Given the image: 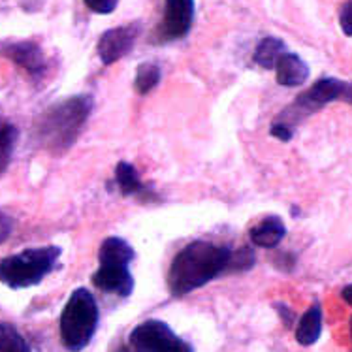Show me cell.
<instances>
[{"label": "cell", "mask_w": 352, "mask_h": 352, "mask_svg": "<svg viewBox=\"0 0 352 352\" xmlns=\"http://www.w3.org/2000/svg\"><path fill=\"white\" fill-rule=\"evenodd\" d=\"M232 251L226 245L192 241L173 256L168 270V290L173 298L195 292L219 275L228 272Z\"/></svg>", "instance_id": "cell-1"}, {"label": "cell", "mask_w": 352, "mask_h": 352, "mask_svg": "<svg viewBox=\"0 0 352 352\" xmlns=\"http://www.w3.org/2000/svg\"><path fill=\"white\" fill-rule=\"evenodd\" d=\"M91 94H74L70 98L51 104L34 122L32 136L40 149L51 155H63L72 147L93 111Z\"/></svg>", "instance_id": "cell-2"}, {"label": "cell", "mask_w": 352, "mask_h": 352, "mask_svg": "<svg viewBox=\"0 0 352 352\" xmlns=\"http://www.w3.org/2000/svg\"><path fill=\"white\" fill-rule=\"evenodd\" d=\"M134 260V249L122 237L109 236L102 241L98 249V270L91 280L102 292L129 298L134 292V277L129 264Z\"/></svg>", "instance_id": "cell-3"}, {"label": "cell", "mask_w": 352, "mask_h": 352, "mask_svg": "<svg viewBox=\"0 0 352 352\" xmlns=\"http://www.w3.org/2000/svg\"><path fill=\"white\" fill-rule=\"evenodd\" d=\"M60 254V247L55 245L10 254L0 260V283L14 290L36 287L57 267Z\"/></svg>", "instance_id": "cell-4"}, {"label": "cell", "mask_w": 352, "mask_h": 352, "mask_svg": "<svg viewBox=\"0 0 352 352\" xmlns=\"http://www.w3.org/2000/svg\"><path fill=\"white\" fill-rule=\"evenodd\" d=\"M98 305L87 288H76L60 313V341L68 352H81L98 328Z\"/></svg>", "instance_id": "cell-5"}, {"label": "cell", "mask_w": 352, "mask_h": 352, "mask_svg": "<svg viewBox=\"0 0 352 352\" xmlns=\"http://www.w3.org/2000/svg\"><path fill=\"white\" fill-rule=\"evenodd\" d=\"M129 345L132 352H195L192 345L181 339L162 320H145L130 331Z\"/></svg>", "instance_id": "cell-6"}, {"label": "cell", "mask_w": 352, "mask_h": 352, "mask_svg": "<svg viewBox=\"0 0 352 352\" xmlns=\"http://www.w3.org/2000/svg\"><path fill=\"white\" fill-rule=\"evenodd\" d=\"M345 85V81L336 78L318 79L305 93H302L296 98L294 104L283 113L285 117H279L277 121L285 122V124H288L292 129V124L300 121V117L311 116V113H315V111H318L324 106H328L330 102L339 100L343 96Z\"/></svg>", "instance_id": "cell-7"}, {"label": "cell", "mask_w": 352, "mask_h": 352, "mask_svg": "<svg viewBox=\"0 0 352 352\" xmlns=\"http://www.w3.org/2000/svg\"><path fill=\"white\" fill-rule=\"evenodd\" d=\"M195 23V0H164V17L153 32V43L185 38Z\"/></svg>", "instance_id": "cell-8"}, {"label": "cell", "mask_w": 352, "mask_h": 352, "mask_svg": "<svg viewBox=\"0 0 352 352\" xmlns=\"http://www.w3.org/2000/svg\"><path fill=\"white\" fill-rule=\"evenodd\" d=\"M140 34H142L140 23H126V25H121L116 29L106 30L98 40V45H96L102 65H116L117 60L126 57L130 51L134 50Z\"/></svg>", "instance_id": "cell-9"}, {"label": "cell", "mask_w": 352, "mask_h": 352, "mask_svg": "<svg viewBox=\"0 0 352 352\" xmlns=\"http://www.w3.org/2000/svg\"><path fill=\"white\" fill-rule=\"evenodd\" d=\"M0 57H6L15 66L29 74L32 79H42L47 72V58L42 47L32 40L0 43Z\"/></svg>", "instance_id": "cell-10"}, {"label": "cell", "mask_w": 352, "mask_h": 352, "mask_svg": "<svg viewBox=\"0 0 352 352\" xmlns=\"http://www.w3.org/2000/svg\"><path fill=\"white\" fill-rule=\"evenodd\" d=\"M309 66L296 53H283L275 65V78L280 87H300L309 79Z\"/></svg>", "instance_id": "cell-11"}, {"label": "cell", "mask_w": 352, "mask_h": 352, "mask_svg": "<svg viewBox=\"0 0 352 352\" xmlns=\"http://www.w3.org/2000/svg\"><path fill=\"white\" fill-rule=\"evenodd\" d=\"M113 181H116V187L119 188V192L124 196H140L142 200L151 201L157 200V196L153 192L151 188L145 185L140 173L134 166L126 162V160H121L116 168V175H113Z\"/></svg>", "instance_id": "cell-12"}, {"label": "cell", "mask_w": 352, "mask_h": 352, "mask_svg": "<svg viewBox=\"0 0 352 352\" xmlns=\"http://www.w3.org/2000/svg\"><path fill=\"white\" fill-rule=\"evenodd\" d=\"M285 236H287V226H285L280 217L275 215L262 219L249 232L252 245H256L260 249H275L285 239Z\"/></svg>", "instance_id": "cell-13"}, {"label": "cell", "mask_w": 352, "mask_h": 352, "mask_svg": "<svg viewBox=\"0 0 352 352\" xmlns=\"http://www.w3.org/2000/svg\"><path fill=\"white\" fill-rule=\"evenodd\" d=\"M320 333H322V309L318 303H313L296 326V341L302 346H311L320 339Z\"/></svg>", "instance_id": "cell-14"}, {"label": "cell", "mask_w": 352, "mask_h": 352, "mask_svg": "<svg viewBox=\"0 0 352 352\" xmlns=\"http://www.w3.org/2000/svg\"><path fill=\"white\" fill-rule=\"evenodd\" d=\"M283 53H287V45H285V42H283L280 38L266 36L262 38L258 42V45H256L254 55H252V60H254L260 68H264V70H274L275 65H277V60H279Z\"/></svg>", "instance_id": "cell-15"}, {"label": "cell", "mask_w": 352, "mask_h": 352, "mask_svg": "<svg viewBox=\"0 0 352 352\" xmlns=\"http://www.w3.org/2000/svg\"><path fill=\"white\" fill-rule=\"evenodd\" d=\"M19 138V130L15 129L14 122H10L4 116H0V175L6 172L15 144Z\"/></svg>", "instance_id": "cell-16"}, {"label": "cell", "mask_w": 352, "mask_h": 352, "mask_svg": "<svg viewBox=\"0 0 352 352\" xmlns=\"http://www.w3.org/2000/svg\"><path fill=\"white\" fill-rule=\"evenodd\" d=\"M160 68H158L155 63H142L138 66L136 70V78H134V89H136L138 94H149L155 89V87L160 83Z\"/></svg>", "instance_id": "cell-17"}, {"label": "cell", "mask_w": 352, "mask_h": 352, "mask_svg": "<svg viewBox=\"0 0 352 352\" xmlns=\"http://www.w3.org/2000/svg\"><path fill=\"white\" fill-rule=\"evenodd\" d=\"M0 352H32L27 339L12 324L0 322Z\"/></svg>", "instance_id": "cell-18"}, {"label": "cell", "mask_w": 352, "mask_h": 352, "mask_svg": "<svg viewBox=\"0 0 352 352\" xmlns=\"http://www.w3.org/2000/svg\"><path fill=\"white\" fill-rule=\"evenodd\" d=\"M254 252L251 249H239L236 251V254L232 252V260H230V267H228V272H247V270H251L254 266Z\"/></svg>", "instance_id": "cell-19"}, {"label": "cell", "mask_w": 352, "mask_h": 352, "mask_svg": "<svg viewBox=\"0 0 352 352\" xmlns=\"http://www.w3.org/2000/svg\"><path fill=\"white\" fill-rule=\"evenodd\" d=\"M83 2H85V6L91 12L98 15L111 14L117 8V4H119V0H83Z\"/></svg>", "instance_id": "cell-20"}, {"label": "cell", "mask_w": 352, "mask_h": 352, "mask_svg": "<svg viewBox=\"0 0 352 352\" xmlns=\"http://www.w3.org/2000/svg\"><path fill=\"white\" fill-rule=\"evenodd\" d=\"M339 27L345 36H352V0L345 2L339 12Z\"/></svg>", "instance_id": "cell-21"}, {"label": "cell", "mask_w": 352, "mask_h": 352, "mask_svg": "<svg viewBox=\"0 0 352 352\" xmlns=\"http://www.w3.org/2000/svg\"><path fill=\"white\" fill-rule=\"evenodd\" d=\"M270 134L274 138H277L279 142H290L292 136H294V130L290 129L288 124L280 121H275L272 126H270Z\"/></svg>", "instance_id": "cell-22"}, {"label": "cell", "mask_w": 352, "mask_h": 352, "mask_svg": "<svg viewBox=\"0 0 352 352\" xmlns=\"http://www.w3.org/2000/svg\"><path fill=\"white\" fill-rule=\"evenodd\" d=\"M12 232H14V219L0 209V245L6 241Z\"/></svg>", "instance_id": "cell-23"}, {"label": "cell", "mask_w": 352, "mask_h": 352, "mask_svg": "<svg viewBox=\"0 0 352 352\" xmlns=\"http://www.w3.org/2000/svg\"><path fill=\"white\" fill-rule=\"evenodd\" d=\"M277 309H279V315H283V320H285V324H287V326H290V324H292V318H294L292 311L288 309V307H285L283 303H280V305H277Z\"/></svg>", "instance_id": "cell-24"}, {"label": "cell", "mask_w": 352, "mask_h": 352, "mask_svg": "<svg viewBox=\"0 0 352 352\" xmlns=\"http://www.w3.org/2000/svg\"><path fill=\"white\" fill-rule=\"evenodd\" d=\"M341 298H343V300H345V302L352 307V283L351 285H346V287L341 290Z\"/></svg>", "instance_id": "cell-25"}, {"label": "cell", "mask_w": 352, "mask_h": 352, "mask_svg": "<svg viewBox=\"0 0 352 352\" xmlns=\"http://www.w3.org/2000/svg\"><path fill=\"white\" fill-rule=\"evenodd\" d=\"M341 98H343L345 102H349V104L352 106V81L345 85V91H343V96H341Z\"/></svg>", "instance_id": "cell-26"}, {"label": "cell", "mask_w": 352, "mask_h": 352, "mask_svg": "<svg viewBox=\"0 0 352 352\" xmlns=\"http://www.w3.org/2000/svg\"><path fill=\"white\" fill-rule=\"evenodd\" d=\"M116 352H132V351H130V346L122 345V346H119V349H117Z\"/></svg>", "instance_id": "cell-27"}, {"label": "cell", "mask_w": 352, "mask_h": 352, "mask_svg": "<svg viewBox=\"0 0 352 352\" xmlns=\"http://www.w3.org/2000/svg\"><path fill=\"white\" fill-rule=\"evenodd\" d=\"M351 338H352V318H351Z\"/></svg>", "instance_id": "cell-28"}]
</instances>
